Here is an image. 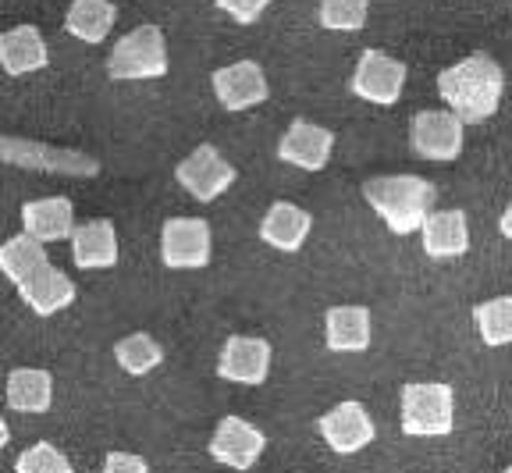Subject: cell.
<instances>
[{"instance_id":"obj_1","label":"cell","mask_w":512,"mask_h":473,"mask_svg":"<svg viewBox=\"0 0 512 473\" xmlns=\"http://www.w3.org/2000/svg\"><path fill=\"white\" fill-rule=\"evenodd\" d=\"M438 93L463 125H480L502 104L505 72L495 57L470 54L438 75Z\"/></svg>"},{"instance_id":"obj_2","label":"cell","mask_w":512,"mask_h":473,"mask_svg":"<svg viewBox=\"0 0 512 473\" xmlns=\"http://www.w3.org/2000/svg\"><path fill=\"white\" fill-rule=\"evenodd\" d=\"M363 196H367L370 210L388 225V232L413 235L427 221L438 193L420 175H381L363 185Z\"/></svg>"},{"instance_id":"obj_3","label":"cell","mask_w":512,"mask_h":473,"mask_svg":"<svg viewBox=\"0 0 512 473\" xmlns=\"http://www.w3.org/2000/svg\"><path fill=\"white\" fill-rule=\"evenodd\" d=\"M399 427L409 438H445L456 431V392L445 381H413L402 388Z\"/></svg>"},{"instance_id":"obj_4","label":"cell","mask_w":512,"mask_h":473,"mask_svg":"<svg viewBox=\"0 0 512 473\" xmlns=\"http://www.w3.org/2000/svg\"><path fill=\"white\" fill-rule=\"evenodd\" d=\"M168 68V43H164L160 25H139V29L121 36L111 54H107V75L114 82L164 79Z\"/></svg>"},{"instance_id":"obj_5","label":"cell","mask_w":512,"mask_h":473,"mask_svg":"<svg viewBox=\"0 0 512 473\" xmlns=\"http://www.w3.org/2000/svg\"><path fill=\"white\" fill-rule=\"evenodd\" d=\"M210 225L200 217H171L160 228V260L171 271H196L210 264Z\"/></svg>"},{"instance_id":"obj_6","label":"cell","mask_w":512,"mask_h":473,"mask_svg":"<svg viewBox=\"0 0 512 473\" xmlns=\"http://www.w3.org/2000/svg\"><path fill=\"white\" fill-rule=\"evenodd\" d=\"M463 129L466 125L452 111H420L409 121V146L424 161L448 164L463 153Z\"/></svg>"},{"instance_id":"obj_7","label":"cell","mask_w":512,"mask_h":473,"mask_svg":"<svg viewBox=\"0 0 512 473\" xmlns=\"http://www.w3.org/2000/svg\"><path fill=\"white\" fill-rule=\"evenodd\" d=\"M406 75L409 72L402 61L381 54V50H363L349 86H352V93L360 100H367V104L392 107V104H399L402 89H406Z\"/></svg>"},{"instance_id":"obj_8","label":"cell","mask_w":512,"mask_h":473,"mask_svg":"<svg viewBox=\"0 0 512 473\" xmlns=\"http://www.w3.org/2000/svg\"><path fill=\"white\" fill-rule=\"evenodd\" d=\"M175 178L192 200L214 203L217 196L228 193V185L235 182V164L224 161L221 153H217V146L200 143L175 168Z\"/></svg>"},{"instance_id":"obj_9","label":"cell","mask_w":512,"mask_h":473,"mask_svg":"<svg viewBox=\"0 0 512 473\" xmlns=\"http://www.w3.org/2000/svg\"><path fill=\"white\" fill-rule=\"evenodd\" d=\"M317 427H320V438L328 441V449L338 452V456H352V452L367 449L377 434L370 413L356 399H345L335 409H328Z\"/></svg>"},{"instance_id":"obj_10","label":"cell","mask_w":512,"mask_h":473,"mask_svg":"<svg viewBox=\"0 0 512 473\" xmlns=\"http://www.w3.org/2000/svg\"><path fill=\"white\" fill-rule=\"evenodd\" d=\"M271 374V345L264 338L235 335L217 356V377L232 385H264Z\"/></svg>"},{"instance_id":"obj_11","label":"cell","mask_w":512,"mask_h":473,"mask_svg":"<svg viewBox=\"0 0 512 473\" xmlns=\"http://www.w3.org/2000/svg\"><path fill=\"white\" fill-rule=\"evenodd\" d=\"M210 82H214V97L224 111H249L271 97L267 75L256 61H235L228 68H217Z\"/></svg>"},{"instance_id":"obj_12","label":"cell","mask_w":512,"mask_h":473,"mask_svg":"<svg viewBox=\"0 0 512 473\" xmlns=\"http://www.w3.org/2000/svg\"><path fill=\"white\" fill-rule=\"evenodd\" d=\"M264 449H267L264 431H256L242 417H224L217 424L214 438H210V456H214V463L228 466V470H249L256 459L264 456Z\"/></svg>"},{"instance_id":"obj_13","label":"cell","mask_w":512,"mask_h":473,"mask_svg":"<svg viewBox=\"0 0 512 473\" xmlns=\"http://www.w3.org/2000/svg\"><path fill=\"white\" fill-rule=\"evenodd\" d=\"M331 150H335V132L324 129V125H313V121H303V118L292 121L278 143L281 161L292 164V168H303V171L328 168Z\"/></svg>"},{"instance_id":"obj_14","label":"cell","mask_w":512,"mask_h":473,"mask_svg":"<svg viewBox=\"0 0 512 473\" xmlns=\"http://www.w3.org/2000/svg\"><path fill=\"white\" fill-rule=\"evenodd\" d=\"M18 296H22V303L29 306L32 313H40V317H54V313L68 310V306L75 303L79 289H75V281L68 278V274L47 264L18 285Z\"/></svg>"},{"instance_id":"obj_15","label":"cell","mask_w":512,"mask_h":473,"mask_svg":"<svg viewBox=\"0 0 512 473\" xmlns=\"http://www.w3.org/2000/svg\"><path fill=\"white\" fill-rule=\"evenodd\" d=\"M420 239H424V253L434 260L463 257L466 249H470L466 214L463 210H431L427 221L420 225Z\"/></svg>"},{"instance_id":"obj_16","label":"cell","mask_w":512,"mask_h":473,"mask_svg":"<svg viewBox=\"0 0 512 473\" xmlns=\"http://www.w3.org/2000/svg\"><path fill=\"white\" fill-rule=\"evenodd\" d=\"M25 235L36 242H61L75 232V207L68 196H47V200H29L22 207Z\"/></svg>"},{"instance_id":"obj_17","label":"cell","mask_w":512,"mask_h":473,"mask_svg":"<svg viewBox=\"0 0 512 473\" xmlns=\"http://www.w3.org/2000/svg\"><path fill=\"white\" fill-rule=\"evenodd\" d=\"M47 61H50L47 43H43L36 25H15L8 33H0V68L11 79L40 72V68H47Z\"/></svg>"},{"instance_id":"obj_18","label":"cell","mask_w":512,"mask_h":473,"mask_svg":"<svg viewBox=\"0 0 512 473\" xmlns=\"http://www.w3.org/2000/svg\"><path fill=\"white\" fill-rule=\"evenodd\" d=\"M313 228V217L306 214L303 207L288 200H278L260 221V239L267 242L271 249H281V253H299Z\"/></svg>"},{"instance_id":"obj_19","label":"cell","mask_w":512,"mask_h":473,"mask_svg":"<svg viewBox=\"0 0 512 473\" xmlns=\"http://www.w3.org/2000/svg\"><path fill=\"white\" fill-rule=\"evenodd\" d=\"M72 260L82 271H104L118 264V232L111 221H86L72 232Z\"/></svg>"},{"instance_id":"obj_20","label":"cell","mask_w":512,"mask_h":473,"mask_svg":"<svg viewBox=\"0 0 512 473\" xmlns=\"http://www.w3.org/2000/svg\"><path fill=\"white\" fill-rule=\"evenodd\" d=\"M324 342L331 353H367L370 310L367 306H331L324 317Z\"/></svg>"},{"instance_id":"obj_21","label":"cell","mask_w":512,"mask_h":473,"mask_svg":"<svg viewBox=\"0 0 512 473\" xmlns=\"http://www.w3.org/2000/svg\"><path fill=\"white\" fill-rule=\"evenodd\" d=\"M4 399L15 413H47L50 402H54V377L36 367L11 370Z\"/></svg>"},{"instance_id":"obj_22","label":"cell","mask_w":512,"mask_h":473,"mask_svg":"<svg viewBox=\"0 0 512 473\" xmlns=\"http://www.w3.org/2000/svg\"><path fill=\"white\" fill-rule=\"evenodd\" d=\"M118 22V8L111 0H72L64 15V29L82 43H104Z\"/></svg>"},{"instance_id":"obj_23","label":"cell","mask_w":512,"mask_h":473,"mask_svg":"<svg viewBox=\"0 0 512 473\" xmlns=\"http://www.w3.org/2000/svg\"><path fill=\"white\" fill-rule=\"evenodd\" d=\"M47 249H43V242L29 239V235H15V239H8L4 246H0V274L11 281V285H22L29 274H36L40 267H47Z\"/></svg>"},{"instance_id":"obj_24","label":"cell","mask_w":512,"mask_h":473,"mask_svg":"<svg viewBox=\"0 0 512 473\" xmlns=\"http://www.w3.org/2000/svg\"><path fill=\"white\" fill-rule=\"evenodd\" d=\"M473 324L484 345L498 349V345H512V296H498L488 303L473 306Z\"/></svg>"},{"instance_id":"obj_25","label":"cell","mask_w":512,"mask_h":473,"mask_svg":"<svg viewBox=\"0 0 512 473\" xmlns=\"http://www.w3.org/2000/svg\"><path fill=\"white\" fill-rule=\"evenodd\" d=\"M114 360H118V367L125 370V374H150V370L160 367V360H164V349H160V342L153 335H143V331H136V335H125L118 345H114Z\"/></svg>"},{"instance_id":"obj_26","label":"cell","mask_w":512,"mask_h":473,"mask_svg":"<svg viewBox=\"0 0 512 473\" xmlns=\"http://www.w3.org/2000/svg\"><path fill=\"white\" fill-rule=\"evenodd\" d=\"M367 15L370 0H320V25L331 33H360Z\"/></svg>"},{"instance_id":"obj_27","label":"cell","mask_w":512,"mask_h":473,"mask_svg":"<svg viewBox=\"0 0 512 473\" xmlns=\"http://www.w3.org/2000/svg\"><path fill=\"white\" fill-rule=\"evenodd\" d=\"M15 473H75V470L64 452H57L54 445L40 441V445H32V449H25L15 459Z\"/></svg>"},{"instance_id":"obj_28","label":"cell","mask_w":512,"mask_h":473,"mask_svg":"<svg viewBox=\"0 0 512 473\" xmlns=\"http://www.w3.org/2000/svg\"><path fill=\"white\" fill-rule=\"evenodd\" d=\"M267 4L271 0H217V8L239 25H253L267 11Z\"/></svg>"},{"instance_id":"obj_29","label":"cell","mask_w":512,"mask_h":473,"mask_svg":"<svg viewBox=\"0 0 512 473\" xmlns=\"http://www.w3.org/2000/svg\"><path fill=\"white\" fill-rule=\"evenodd\" d=\"M104 473H150L143 456H132V452H111L104 459Z\"/></svg>"},{"instance_id":"obj_30","label":"cell","mask_w":512,"mask_h":473,"mask_svg":"<svg viewBox=\"0 0 512 473\" xmlns=\"http://www.w3.org/2000/svg\"><path fill=\"white\" fill-rule=\"evenodd\" d=\"M498 228H502L505 239H512V203L505 207V214H502V221H498Z\"/></svg>"},{"instance_id":"obj_31","label":"cell","mask_w":512,"mask_h":473,"mask_svg":"<svg viewBox=\"0 0 512 473\" xmlns=\"http://www.w3.org/2000/svg\"><path fill=\"white\" fill-rule=\"evenodd\" d=\"M11 441V427L4 424V420H0V449H4V445H8Z\"/></svg>"},{"instance_id":"obj_32","label":"cell","mask_w":512,"mask_h":473,"mask_svg":"<svg viewBox=\"0 0 512 473\" xmlns=\"http://www.w3.org/2000/svg\"><path fill=\"white\" fill-rule=\"evenodd\" d=\"M502 473H512V466H509V470H502Z\"/></svg>"}]
</instances>
